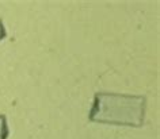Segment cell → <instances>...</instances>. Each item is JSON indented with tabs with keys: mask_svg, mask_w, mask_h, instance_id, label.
<instances>
[{
	"mask_svg": "<svg viewBox=\"0 0 160 139\" xmlns=\"http://www.w3.org/2000/svg\"><path fill=\"white\" fill-rule=\"evenodd\" d=\"M147 99L137 95L97 93L88 119L94 123L141 127L145 118Z\"/></svg>",
	"mask_w": 160,
	"mask_h": 139,
	"instance_id": "cell-1",
	"label": "cell"
},
{
	"mask_svg": "<svg viewBox=\"0 0 160 139\" xmlns=\"http://www.w3.org/2000/svg\"><path fill=\"white\" fill-rule=\"evenodd\" d=\"M8 138V124L6 115H0V139Z\"/></svg>",
	"mask_w": 160,
	"mask_h": 139,
	"instance_id": "cell-2",
	"label": "cell"
},
{
	"mask_svg": "<svg viewBox=\"0 0 160 139\" xmlns=\"http://www.w3.org/2000/svg\"><path fill=\"white\" fill-rule=\"evenodd\" d=\"M7 35V31H6V27H4V23H3V19L0 18V41L4 39Z\"/></svg>",
	"mask_w": 160,
	"mask_h": 139,
	"instance_id": "cell-3",
	"label": "cell"
}]
</instances>
